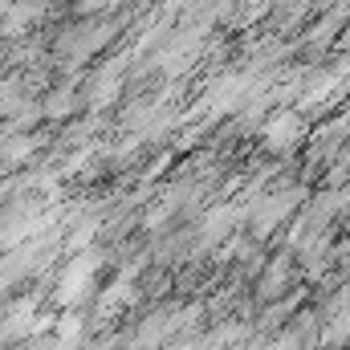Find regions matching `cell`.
I'll return each mask as SVG.
<instances>
[{"instance_id":"cell-1","label":"cell","mask_w":350,"mask_h":350,"mask_svg":"<svg viewBox=\"0 0 350 350\" xmlns=\"http://www.w3.org/2000/svg\"><path fill=\"white\" fill-rule=\"evenodd\" d=\"M90 269H94L90 257H82L78 265H70V277H66V285H62V297H66V301H74V293H82L90 285Z\"/></svg>"}]
</instances>
